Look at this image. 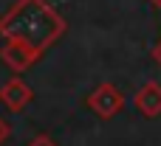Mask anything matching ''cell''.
<instances>
[{"instance_id": "obj_1", "label": "cell", "mask_w": 161, "mask_h": 146, "mask_svg": "<svg viewBox=\"0 0 161 146\" xmlns=\"http://www.w3.org/2000/svg\"><path fill=\"white\" fill-rule=\"evenodd\" d=\"M3 31L11 37V42H20L40 53L65 31V23L42 0H23L8 14V20H3Z\"/></svg>"}, {"instance_id": "obj_2", "label": "cell", "mask_w": 161, "mask_h": 146, "mask_svg": "<svg viewBox=\"0 0 161 146\" xmlns=\"http://www.w3.org/2000/svg\"><path fill=\"white\" fill-rule=\"evenodd\" d=\"M88 107H91L99 118H113V115L125 107V96H122L113 84H99V87L88 96Z\"/></svg>"}, {"instance_id": "obj_3", "label": "cell", "mask_w": 161, "mask_h": 146, "mask_svg": "<svg viewBox=\"0 0 161 146\" xmlns=\"http://www.w3.org/2000/svg\"><path fill=\"white\" fill-rule=\"evenodd\" d=\"M133 104H136V110H139L144 118H158L161 115V84L158 82L144 84V87L133 96Z\"/></svg>"}, {"instance_id": "obj_4", "label": "cell", "mask_w": 161, "mask_h": 146, "mask_svg": "<svg viewBox=\"0 0 161 146\" xmlns=\"http://www.w3.org/2000/svg\"><path fill=\"white\" fill-rule=\"evenodd\" d=\"M3 101L8 104V110H23L28 101H31V90L20 82V79H14V82H8L6 84V90H3Z\"/></svg>"}, {"instance_id": "obj_5", "label": "cell", "mask_w": 161, "mask_h": 146, "mask_svg": "<svg viewBox=\"0 0 161 146\" xmlns=\"http://www.w3.org/2000/svg\"><path fill=\"white\" fill-rule=\"evenodd\" d=\"M34 56H37V51H31V48H25V45H20V42H11V45L3 51V59H6L11 68H17V70L28 68V65L34 62Z\"/></svg>"}, {"instance_id": "obj_6", "label": "cell", "mask_w": 161, "mask_h": 146, "mask_svg": "<svg viewBox=\"0 0 161 146\" xmlns=\"http://www.w3.org/2000/svg\"><path fill=\"white\" fill-rule=\"evenodd\" d=\"M31 146H57V143H54L51 138H37V141H34Z\"/></svg>"}, {"instance_id": "obj_7", "label": "cell", "mask_w": 161, "mask_h": 146, "mask_svg": "<svg viewBox=\"0 0 161 146\" xmlns=\"http://www.w3.org/2000/svg\"><path fill=\"white\" fill-rule=\"evenodd\" d=\"M153 56H156V62L161 65V39L156 42V45H153Z\"/></svg>"}, {"instance_id": "obj_8", "label": "cell", "mask_w": 161, "mask_h": 146, "mask_svg": "<svg viewBox=\"0 0 161 146\" xmlns=\"http://www.w3.org/2000/svg\"><path fill=\"white\" fill-rule=\"evenodd\" d=\"M3 138H6V127L0 124V141H3Z\"/></svg>"}, {"instance_id": "obj_9", "label": "cell", "mask_w": 161, "mask_h": 146, "mask_svg": "<svg viewBox=\"0 0 161 146\" xmlns=\"http://www.w3.org/2000/svg\"><path fill=\"white\" fill-rule=\"evenodd\" d=\"M153 3H156V6H161V0H153Z\"/></svg>"}]
</instances>
